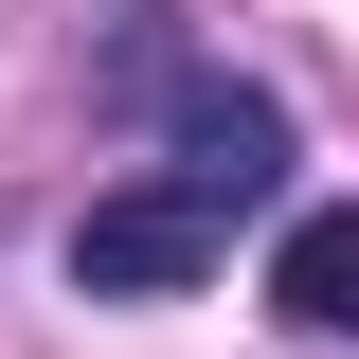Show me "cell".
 <instances>
[{"mask_svg": "<svg viewBox=\"0 0 359 359\" xmlns=\"http://www.w3.org/2000/svg\"><path fill=\"white\" fill-rule=\"evenodd\" d=\"M269 306L306 323V341H359V198H306V216L269 233Z\"/></svg>", "mask_w": 359, "mask_h": 359, "instance_id": "obj_3", "label": "cell"}, {"mask_svg": "<svg viewBox=\"0 0 359 359\" xmlns=\"http://www.w3.org/2000/svg\"><path fill=\"white\" fill-rule=\"evenodd\" d=\"M126 72L162 90V126H180V162H162L180 198H216V216H269V198H287V108H269L252 72H198V54H162V36H144Z\"/></svg>", "mask_w": 359, "mask_h": 359, "instance_id": "obj_1", "label": "cell"}, {"mask_svg": "<svg viewBox=\"0 0 359 359\" xmlns=\"http://www.w3.org/2000/svg\"><path fill=\"white\" fill-rule=\"evenodd\" d=\"M216 252H233V216L180 198V180H126V198L72 216V287H90V306H126V287H198Z\"/></svg>", "mask_w": 359, "mask_h": 359, "instance_id": "obj_2", "label": "cell"}]
</instances>
